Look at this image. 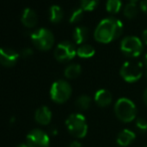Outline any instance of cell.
Here are the masks:
<instances>
[{
	"mask_svg": "<svg viewBox=\"0 0 147 147\" xmlns=\"http://www.w3.org/2000/svg\"><path fill=\"white\" fill-rule=\"evenodd\" d=\"M26 144L29 147H49V136L41 129H34L27 134Z\"/></svg>",
	"mask_w": 147,
	"mask_h": 147,
	"instance_id": "obj_9",
	"label": "cell"
},
{
	"mask_svg": "<svg viewBox=\"0 0 147 147\" xmlns=\"http://www.w3.org/2000/svg\"><path fill=\"white\" fill-rule=\"evenodd\" d=\"M123 14L126 18L128 19H133L137 16L138 14V6L134 2H129L126 4V6L123 9Z\"/></svg>",
	"mask_w": 147,
	"mask_h": 147,
	"instance_id": "obj_19",
	"label": "cell"
},
{
	"mask_svg": "<svg viewBox=\"0 0 147 147\" xmlns=\"http://www.w3.org/2000/svg\"><path fill=\"white\" fill-rule=\"evenodd\" d=\"M82 72L81 66L78 65V64H71L69 65L64 71V76L66 77L69 80H72V79H76L80 76Z\"/></svg>",
	"mask_w": 147,
	"mask_h": 147,
	"instance_id": "obj_17",
	"label": "cell"
},
{
	"mask_svg": "<svg viewBox=\"0 0 147 147\" xmlns=\"http://www.w3.org/2000/svg\"><path fill=\"white\" fill-rule=\"evenodd\" d=\"M72 94V88L68 82L58 80L52 84L50 88V98L53 102L62 104L68 101Z\"/></svg>",
	"mask_w": 147,
	"mask_h": 147,
	"instance_id": "obj_6",
	"label": "cell"
},
{
	"mask_svg": "<svg viewBox=\"0 0 147 147\" xmlns=\"http://www.w3.org/2000/svg\"><path fill=\"white\" fill-rule=\"evenodd\" d=\"M69 133L76 138H83L88 131V126L86 119L82 114H71L65 121Z\"/></svg>",
	"mask_w": 147,
	"mask_h": 147,
	"instance_id": "obj_3",
	"label": "cell"
},
{
	"mask_svg": "<svg viewBox=\"0 0 147 147\" xmlns=\"http://www.w3.org/2000/svg\"><path fill=\"white\" fill-rule=\"evenodd\" d=\"M20 55L10 47H0V65L5 68H11L17 64Z\"/></svg>",
	"mask_w": 147,
	"mask_h": 147,
	"instance_id": "obj_10",
	"label": "cell"
},
{
	"mask_svg": "<svg viewBox=\"0 0 147 147\" xmlns=\"http://www.w3.org/2000/svg\"><path fill=\"white\" fill-rule=\"evenodd\" d=\"M143 65H144V67H145L146 70H147V53L144 55V64H143Z\"/></svg>",
	"mask_w": 147,
	"mask_h": 147,
	"instance_id": "obj_30",
	"label": "cell"
},
{
	"mask_svg": "<svg viewBox=\"0 0 147 147\" xmlns=\"http://www.w3.org/2000/svg\"><path fill=\"white\" fill-rule=\"evenodd\" d=\"M138 0H129V2H134V3H136Z\"/></svg>",
	"mask_w": 147,
	"mask_h": 147,
	"instance_id": "obj_32",
	"label": "cell"
},
{
	"mask_svg": "<svg viewBox=\"0 0 147 147\" xmlns=\"http://www.w3.org/2000/svg\"><path fill=\"white\" fill-rule=\"evenodd\" d=\"M136 128L139 130L140 132L144 133L147 131V121L143 118H138L136 120Z\"/></svg>",
	"mask_w": 147,
	"mask_h": 147,
	"instance_id": "obj_24",
	"label": "cell"
},
{
	"mask_svg": "<svg viewBox=\"0 0 147 147\" xmlns=\"http://www.w3.org/2000/svg\"><path fill=\"white\" fill-rule=\"evenodd\" d=\"M33 45L40 51H49L54 45V36L47 28H39L30 36Z\"/></svg>",
	"mask_w": 147,
	"mask_h": 147,
	"instance_id": "obj_5",
	"label": "cell"
},
{
	"mask_svg": "<svg viewBox=\"0 0 147 147\" xmlns=\"http://www.w3.org/2000/svg\"><path fill=\"white\" fill-rule=\"evenodd\" d=\"M16 147H29V146H28L27 144H23V143H22V144H19V145H17Z\"/></svg>",
	"mask_w": 147,
	"mask_h": 147,
	"instance_id": "obj_31",
	"label": "cell"
},
{
	"mask_svg": "<svg viewBox=\"0 0 147 147\" xmlns=\"http://www.w3.org/2000/svg\"><path fill=\"white\" fill-rule=\"evenodd\" d=\"M143 100H144V103L146 104L147 106V89L144 91V94H143Z\"/></svg>",
	"mask_w": 147,
	"mask_h": 147,
	"instance_id": "obj_29",
	"label": "cell"
},
{
	"mask_svg": "<svg viewBox=\"0 0 147 147\" xmlns=\"http://www.w3.org/2000/svg\"><path fill=\"white\" fill-rule=\"evenodd\" d=\"M141 40H142V42L145 43V44L147 45V29L143 30V32H142Z\"/></svg>",
	"mask_w": 147,
	"mask_h": 147,
	"instance_id": "obj_27",
	"label": "cell"
},
{
	"mask_svg": "<svg viewBox=\"0 0 147 147\" xmlns=\"http://www.w3.org/2000/svg\"><path fill=\"white\" fill-rule=\"evenodd\" d=\"M89 36V29L86 26H77V27L74 29L72 37H73V40L77 44H84L86 40L88 39Z\"/></svg>",
	"mask_w": 147,
	"mask_h": 147,
	"instance_id": "obj_15",
	"label": "cell"
},
{
	"mask_svg": "<svg viewBox=\"0 0 147 147\" xmlns=\"http://www.w3.org/2000/svg\"><path fill=\"white\" fill-rule=\"evenodd\" d=\"M139 7H140V9L144 12V13L147 14V0H141Z\"/></svg>",
	"mask_w": 147,
	"mask_h": 147,
	"instance_id": "obj_26",
	"label": "cell"
},
{
	"mask_svg": "<svg viewBox=\"0 0 147 147\" xmlns=\"http://www.w3.org/2000/svg\"><path fill=\"white\" fill-rule=\"evenodd\" d=\"M95 55V49L90 44H81L77 49V55L81 59H90Z\"/></svg>",
	"mask_w": 147,
	"mask_h": 147,
	"instance_id": "obj_18",
	"label": "cell"
},
{
	"mask_svg": "<svg viewBox=\"0 0 147 147\" xmlns=\"http://www.w3.org/2000/svg\"><path fill=\"white\" fill-rule=\"evenodd\" d=\"M83 14H84V10L82 9L81 7L79 8H76L72 11L71 15L69 17V21L71 23H78L82 20L83 18Z\"/></svg>",
	"mask_w": 147,
	"mask_h": 147,
	"instance_id": "obj_23",
	"label": "cell"
},
{
	"mask_svg": "<svg viewBox=\"0 0 147 147\" xmlns=\"http://www.w3.org/2000/svg\"><path fill=\"white\" fill-rule=\"evenodd\" d=\"M76 107L80 110H87L91 106V98L87 95H81L76 99Z\"/></svg>",
	"mask_w": 147,
	"mask_h": 147,
	"instance_id": "obj_21",
	"label": "cell"
},
{
	"mask_svg": "<svg viewBox=\"0 0 147 147\" xmlns=\"http://www.w3.org/2000/svg\"><path fill=\"white\" fill-rule=\"evenodd\" d=\"M38 17H37L36 12L31 8H25L22 12L21 15V22L25 27L32 28L36 26Z\"/></svg>",
	"mask_w": 147,
	"mask_h": 147,
	"instance_id": "obj_11",
	"label": "cell"
},
{
	"mask_svg": "<svg viewBox=\"0 0 147 147\" xmlns=\"http://www.w3.org/2000/svg\"><path fill=\"white\" fill-rule=\"evenodd\" d=\"M21 55H22V57H31V55H33V51H32V49H31L27 47V49H24L23 51H22Z\"/></svg>",
	"mask_w": 147,
	"mask_h": 147,
	"instance_id": "obj_25",
	"label": "cell"
},
{
	"mask_svg": "<svg viewBox=\"0 0 147 147\" xmlns=\"http://www.w3.org/2000/svg\"><path fill=\"white\" fill-rule=\"evenodd\" d=\"M99 4V0H80V7L84 11H93Z\"/></svg>",
	"mask_w": 147,
	"mask_h": 147,
	"instance_id": "obj_22",
	"label": "cell"
},
{
	"mask_svg": "<svg viewBox=\"0 0 147 147\" xmlns=\"http://www.w3.org/2000/svg\"><path fill=\"white\" fill-rule=\"evenodd\" d=\"M69 147H83V146H82V144L80 143V142L73 141V142H71V144L69 145Z\"/></svg>",
	"mask_w": 147,
	"mask_h": 147,
	"instance_id": "obj_28",
	"label": "cell"
},
{
	"mask_svg": "<svg viewBox=\"0 0 147 147\" xmlns=\"http://www.w3.org/2000/svg\"><path fill=\"white\" fill-rule=\"evenodd\" d=\"M77 55V49L70 41H62L57 44L54 51V57L60 63H67Z\"/></svg>",
	"mask_w": 147,
	"mask_h": 147,
	"instance_id": "obj_8",
	"label": "cell"
},
{
	"mask_svg": "<svg viewBox=\"0 0 147 147\" xmlns=\"http://www.w3.org/2000/svg\"><path fill=\"white\" fill-rule=\"evenodd\" d=\"M135 133L129 129H123L122 131L119 132L117 135V144L122 147H126L132 143L135 140Z\"/></svg>",
	"mask_w": 147,
	"mask_h": 147,
	"instance_id": "obj_14",
	"label": "cell"
},
{
	"mask_svg": "<svg viewBox=\"0 0 147 147\" xmlns=\"http://www.w3.org/2000/svg\"><path fill=\"white\" fill-rule=\"evenodd\" d=\"M144 65L140 62L127 61L120 69V76L125 82L135 83L141 79L143 75Z\"/></svg>",
	"mask_w": 147,
	"mask_h": 147,
	"instance_id": "obj_4",
	"label": "cell"
},
{
	"mask_svg": "<svg viewBox=\"0 0 147 147\" xmlns=\"http://www.w3.org/2000/svg\"><path fill=\"white\" fill-rule=\"evenodd\" d=\"M122 9L121 0H107L106 10L109 14H117Z\"/></svg>",
	"mask_w": 147,
	"mask_h": 147,
	"instance_id": "obj_20",
	"label": "cell"
},
{
	"mask_svg": "<svg viewBox=\"0 0 147 147\" xmlns=\"http://www.w3.org/2000/svg\"><path fill=\"white\" fill-rule=\"evenodd\" d=\"M120 49L126 57H137L143 51V42L137 36H126L120 43Z\"/></svg>",
	"mask_w": 147,
	"mask_h": 147,
	"instance_id": "obj_7",
	"label": "cell"
},
{
	"mask_svg": "<svg viewBox=\"0 0 147 147\" xmlns=\"http://www.w3.org/2000/svg\"><path fill=\"white\" fill-rule=\"evenodd\" d=\"M123 24L115 17H107L98 23L94 30V38L100 43H109L122 34Z\"/></svg>",
	"mask_w": 147,
	"mask_h": 147,
	"instance_id": "obj_1",
	"label": "cell"
},
{
	"mask_svg": "<svg viewBox=\"0 0 147 147\" xmlns=\"http://www.w3.org/2000/svg\"><path fill=\"white\" fill-rule=\"evenodd\" d=\"M63 10L59 5H52L49 9V19L53 23H59L63 19Z\"/></svg>",
	"mask_w": 147,
	"mask_h": 147,
	"instance_id": "obj_16",
	"label": "cell"
},
{
	"mask_svg": "<svg viewBox=\"0 0 147 147\" xmlns=\"http://www.w3.org/2000/svg\"><path fill=\"white\" fill-rule=\"evenodd\" d=\"M114 113L120 121L124 123H129L135 120L137 115V109L131 100L127 98H120L114 105Z\"/></svg>",
	"mask_w": 147,
	"mask_h": 147,
	"instance_id": "obj_2",
	"label": "cell"
},
{
	"mask_svg": "<svg viewBox=\"0 0 147 147\" xmlns=\"http://www.w3.org/2000/svg\"><path fill=\"white\" fill-rule=\"evenodd\" d=\"M145 147H147V146H145Z\"/></svg>",
	"mask_w": 147,
	"mask_h": 147,
	"instance_id": "obj_33",
	"label": "cell"
},
{
	"mask_svg": "<svg viewBox=\"0 0 147 147\" xmlns=\"http://www.w3.org/2000/svg\"><path fill=\"white\" fill-rule=\"evenodd\" d=\"M94 101L99 107H107L112 103V95L108 90L101 89L95 93Z\"/></svg>",
	"mask_w": 147,
	"mask_h": 147,
	"instance_id": "obj_13",
	"label": "cell"
},
{
	"mask_svg": "<svg viewBox=\"0 0 147 147\" xmlns=\"http://www.w3.org/2000/svg\"><path fill=\"white\" fill-rule=\"evenodd\" d=\"M34 118L35 121L40 125H48L52 119V113L48 107L42 106L36 110Z\"/></svg>",
	"mask_w": 147,
	"mask_h": 147,
	"instance_id": "obj_12",
	"label": "cell"
}]
</instances>
